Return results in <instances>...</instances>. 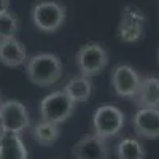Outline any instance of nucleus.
<instances>
[{
	"instance_id": "1",
	"label": "nucleus",
	"mask_w": 159,
	"mask_h": 159,
	"mask_svg": "<svg viewBox=\"0 0 159 159\" xmlns=\"http://www.w3.org/2000/svg\"><path fill=\"white\" fill-rule=\"evenodd\" d=\"M25 75L37 86H52L62 76V62L54 52H38L25 62Z\"/></svg>"
},
{
	"instance_id": "2",
	"label": "nucleus",
	"mask_w": 159,
	"mask_h": 159,
	"mask_svg": "<svg viewBox=\"0 0 159 159\" xmlns=\"http://www.w3.org/2000/svg\"><path fill=\"white\" fill-rule=\"evenodd\" d=\"M75 105L76 103L67 96V92L64 89L54 91L46 97H43L40 102V116L45 121L62 124L73 115Z\"/></svg>"
},
{
	"instance_id": "3",
	"label": "nucleus",
	"mask_w": 159,
	"mask_h": 159,
	"mask_svg": "<svg viewBox=\"0 0 159 159\" xmlns=\"http://www.w3.org/2000/svg\"><path fill=\"white\" fill-rule=\"evenodd\" d=\"M124 113L118 107L110 103L102 105L92 116V129H94V134L97 137L108 140L121 132V129L124 127Z\"/></svg>"
},
{
	"instance_id": "4",
	"label": "nucleus",
	"mask_w": 159,
	"mask_h": 159,
	"mask_svg": "<svg viewBox=\"0 0 159 159\" xmlns=\"http://www.w3.org/2000/svg\"><path fill=\"white\" fill-rule=\"evenodd\" d=\"M67 18L65 8L52 0H45L38 2L32 8V21L34 25L42 32H56L62 27V24Z\"/></svg>"
},
{
	"instance_id": "5",
	"label": "nucleus",
	"mask_w": 159,
	"mask_h": 159,
	"mask_svg": "<svg viewBox=\"0 0 159 159\" xmlns=\"http://www.w3.org/2000/svg\"><path fill=\"white\" fill-rule=\"evenodd\" d=\"M76 67L84 76L99 75L108 64V52L99 43H86L76 51L75 56Z\"/></svg>"
},
{
	"instance_id": "6",
	"label": "nucleus",
	"mask_w": 159,
	"mask_h": 159,
	"mask_svg": "<svg viewBox=\"0 0 159 159\" xmlns=\"http://www.w3.org/2000/svg\"><path fill=\"white\" fill-rule=\"evenodd\" d=\"M30 124L25 105L18 100H7L0 103V130L21 134Z\"/></svg>"
},
{
	"instance_id": "7",
	"label": "nucleus",
	"mask_w": 159,
	"mask_h": 159,
	"mask_svg": "<svg viewBox=\"0 0 159 159\" xmlns=\"http://www.w3.org/2000/svg\"><path fill=\"white\" fill-rule=\"evenodd\" d=\"M111 84H113L115 92L119 97L132 99V97H135L137 91H139L140 76L130 65L121 64V65H118V67L113 69Z\"/></svg>"
},
{
	"instance_id": "8",
	"label": "nucleus",
	"mask_w": 159,
	"mask_h": 159,
	"mask_svg": "<svg viewBox=\"0 0 159 159\" xmlns=\"http://www.w3.org/2000/svg\"><path fill=\"white\" fill-rule=\"evenodd\" d=\"M75 159H108L110 151L105 139L94 135H86L80 139L72 150Z\"/></svg>"
},
{
	"instance_id": "9",
	"label": "nucleus",
	"mask_w": 159,
	"mask_h": 159,
	"mask_svg": "<svg viewBox=\"0 0 159 159\" xmlns=\"http://www.w3.org/2000/svg\"><path fill=\"white\" fill-rule=\"evenodd\" d=\"M135 134L143 139H159V108H140L132 118Z\"/></svg>"
},
{
	"instance_id": "10",
	"label": "nucleus",
	"mask_w": 159,
	"mask_h": 159,
	"mask_svg": "<svg viewBox=\"0 0 159 159\" xmlns=\"http://www.w3.org/2000/svg\"><path fill=\"white\" fill-rule=\"evenodd\" d=\"M27 61V51L16 37L0 40V62L7 67H19Z\"/></svg>"
},
{
	"instance_id": "11",
	"label": "nucleus",
	"mask_w": 159,
	"mask_h": 159,
	"mask_svg": "<svg viewBox=\"0 0 159 159\" xmlns=\"http://www.w3.org/2000/svg\"><path fill=\"white\" fill-rule=\"evenodd\" d=\"M29 153L19 134L0 130V159H27Z\"/></svg>"
},
{
	"instance_id": "12",
	"label": "nucleus",
	"mask_w": 159,
	"mask_h": 159,
	"mask_svg": "<svg viewBox=\"0 0 159 159\" xmlns=\"http://www.w3.org/2000/svg\"><path fill=\"white\" fill-rule=\"evenodd\" d=\"M135 102L140 108H159V78L147 76L140 80L135 94Z\"/></svg>"
},
{
	"instance_id": "13",
	"label": "nucleus",
	"mask_w": 159,
	"mask_h": 159,
	"mask_svg": "<svg viewBox=\"0 0 159 159\" xmlns=\"http://www.w3.org/2000/svg\"><path fill=\"white\" fill-rule=\"evenodd\" d=\"M142 22L143 16L142 13L132 7H127L124 10L123 21L119 24V37L124 42H135L142 37Z\"/></svg>"
},
{
	"instance_id": "14",
	"label": "nucleus",
	"mask_w": 159,
	"mask_h": 159,
	"mask_svg": "<svg viewBox=\"0 0 159 159\" xmlns=\"http://www.w3.org/2000/svg\"><path fill=\"white\" fill-rule=\"evenodd\" d=\"M92 81L89 76L78 75L72 76L64 86V91L67 92V96L75 102V103H83L88 102L92 96Z\"/></svg>"
},
{
	"instance_id": "15",
	"label": "nucleus",
	"mask_w": 159,
	"mask_h": 159,
	"mask_svg": "<svg viewBox=\"0 0 159 159\" xmlns=\"http://www.w3.org/2000/svg\"><path fill=\"white\" fill-rule=\"evenodd\" d=\"M61 135V129L57 123H51L42 119L40 123H37L32 129V137L37 143L43 145V147H49L52 145Z\"/></svg>"
},
{
	"instance_id": "16",
	"label": "nucleus",
	"mask_w": 159,
	"mask_h": 159,
	"mask_svg": "<svg viewBox=\"0 0 159 159\" xmlns=\"http://www.w3.org/2000/svg\"><path fill=\"white\" fill-rule=\"evenodd\" d=\"M143 145L137 139H123L116 145V157L118 159H145Z\"/></svg>"
},
{
	"instance_id": "17",
	"label": "nucleus",
	"mask_w": 159,
	"mask_h": 159,
	"mask_svg": "<svg viewBox=\"0 0 159 159\" xmlns=\"http://www.w3.org/2000/svg\"><path fill=\"white\" fill-rule=\"evenodd\" d=\"M18 29H19V24L13 13L10 11L0 13V40L16 37Z\"/></svg>"
},
{
	"instance_id": "18",
	"label": "nucleus",
	"mask_w": 159,
	"mask_h": 159,
	"mask_svg": "<svg viewBox=\"0 0 159 159\" xmlns=\"http://www.w3.org/2000/svg\"><path fill=\"white\" fill-rule=\"evenodd\" d=\"M10 8V0H0V13L8 11Z\"/></svg>"
},
{
	"instance_id": "19",
	"label": "nucleus",
	"mask_w": 159,
	"mask_h": 159,
	"mask_svg": "<svg viewBox=\"0 0 159 159\" xmlns=\"http://www.w3.org/2000/svg\"><path fill=\"white\" fill-rule=\"evenodd\" d=\"M0 103H2V94H0Z\"/></svg>"
}]
</instances>
